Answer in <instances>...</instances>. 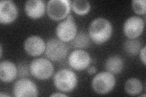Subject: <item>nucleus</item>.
<instances>
[{
	"instance_id": "obj_1",
	"label": "nucleus",
	"mask_w": 146,
	"mask_h": 97,
	"mask_svg": "<svg viewBox=\"0 0 146 97\" xmlns=\"http://www.w3.org/2000/svg\"><path fill=\"white\" fill-rule=\"evenodd\" d=\"M113 26L107 18L99 17L91 22L88 28L90 39L97 44H102L111 36Z\"/></svg>"
},
{
	"instance_id": "obj_2",
	"label": "nucleus",
	"mask_w": 146,
	"mask_h": 97,
	"mask_svg": "<svg viewBox=\"0 0 146 97\" xmlns=\"http://www.w3.org/2000/svg\"><path fill=\"white\" fill-rule=\"evenodd\" d=\"M53 81L57 89L63 92L73 90L78 82L76 73L68 69H62L58 71L55 73Z\"/></svg>"
},
{
	"instance_id": "obj_3",
	"label": "nucleus",
	"mask_w": 146,
	"mask_h": 97,
	"mask_svg": "<svg viewBox=\"0 0 146 97\" xmlns=\"http://www.w3.org/2000/svg\"><path fill=\"white\" fill-rule=\"evenodd\" d=\"M116 84L115 77L107 71L97 73L91 81L93 90L98 94L104 95L111 91Z\"/></svg>"
},
{
	"instance_id": "obj_4",
	"label": "nucleus",
	"mask_w": 146,
	"mask_h": 97,
	"mask_svg": "<svg viewBox=\"0 0 146 97\" xmlns=\"http://www.w3.org/2000/svg\"><path fill=\"white\" fill-rule=\"evenodd\" d=\"M45 55L52 61H60L69 52L68 46L58 38H51L46 43Z\"/></svg>"
},
{
	"instance_id": "obj_5",
	"label": "nucleus",
	"mask_w": 146,
	"mask_h": 97,
	"mask_svg": "<svg viewBox=\"0 0 146 97\" xmlns=\"http://www.w3.org/2000/svg\"><path fill=\"white\" fill-rule=\"evenodd\" d=\"M71 9L70 0H49L46 4V11L49 17L55 21L65 19Z\"/></svg>"
},
{
	"instance_id": "obj_6",
	"label": "nucleus",
	"mask_w": 146,
	"mask_h": 97,
	"mask_svg": "<svg viewBox=\"0 0 146 97\" xmlns=\"http://www.w3.org/2000/svg\"><path fill=\"white\" fill-rule=\"evenodd\" d=\"M54 71L52 63L49 59L38 58L30 64L31 74L38 80H45L51 77Z\"/></svg>"
},
{
	"instance_id": "obj_7",
	"label": "nucleus",
	"mask_w": 146,
	"mask_h": 97,
	"mask_svg": "<svg viewBox=\"0 0 146 97\" xmlns=\"http://www.w3.org/2000/svg\"><path fill=\"white\" fill-rule=\"evenodd\" d=\"M57 38L63 42H70L77 34V27L72 15H68L65 20L59 22L56 27Z\"/></svg>"
},
{
	"instance_id": "obj_8",
	"label": "nucleus",
	"mask_w": 146,
	"mask_h": 97,
	"mask_svg": "<svg viewBox=\"0 0 146 97\" xmlns=\"http://www.w3.org/2000/svg\"><path fill=\"white\" fill-rule=\"evenodd\" d=\"M13 95L17 97L37 96L38 90L35 83L28 78H20L13 86Z\"/></svg>"
},
{
	"instance_id": "obj_9",
	"label": "nucleus",
	"mask_w": 146,
	"mask_h": 97,
	"mask_svg": "<svg viewBox=\"0 0 146 97\" xmlns=\"http://www.w3.org/2000/svg\"><path fill=\"white\" fill-rule=\"evenodd\" d=\"M145 22L142 18L131 16L125 21L123 31L127 38H137L142 34L144 29Z\"/></svg>"
},
{
	"instance_id": "obj_10",
	"label": "nucleus",
	"mask_w": 146,
	"mask_h": 97,
	"mask_svg": "<svg viewBox=\"0 0 146 97\" xmlns=\"http://www.w3.org/2000/svg\"><path fill=\"white\" fill-rule=\"evenodd\" d=\"M90 54L83 49H76L69 55L68 63L76 71H82L87 69L91 63Z\"/></svg>"
},
{
	"instance_id": "obj_11",
	"label": "nucleus",
	"mask_w": 146,
	"mask_h": 97,
	"mask_svg": "<svg viewBox=\"0 0 146 97\" xmlns=\"http://www.w3.org/2000/svg\"><path fill=\"white\" fill-rule=\"evenodd\" d=\"M18 10L16 4L11 0L0 1V22L9 24L14 21L18 16Z\"/></svg>"
},
{
	"instance_id": "obj_12",
	"label": "nucleus",
	"mask_w": 146,
	"mask_h": 97,
	"mask_svg": "<svg viewBox=\"0 0 146 97\" xmlns=\"http://www.w3.org/2000/svg\"><path fill=\"white\" fill-rule=\"evenodd\" d=\"M24 49L26 53L31 56L37 57L45 51L46 43L40 36L32 35L26 39Z\"/></svg>"
},
{
	"instance_id": "obj_13",
	"label": "nucleus",
	"mask_w": 146,
	"mask_h": 97,
	"mask_svg": "<svg viewBox=\"0 0 146 97\" xmlns=\"http://www.w3.org/2000/svg\"><path fill=\"white\" fill-rule=\"evenodd\" d=\"M46 5L43 0H29L25 5V11L26 15L33 19H37L44 14Z\"/></svg>"
},
{
	"instance_id": "obj_14",
	"label": "nucleus",
	"mask_w": 146,
	"mask_h": 97,
	"mask_svg": "<svg viewBox=\"0 0 146 97\" xmlns=\"http://www.w3.org/2000/svg\"><path fill=\"white\" fill-rule=\"evenodd\" d=\"M17 77V67L9 60H4L0 63V79L4 82H10Z\"/></svg>"
},
{
	"instance_id": "obj_15",
	"label": "nucleus",
	"mask_w": 146,
	"mask_h": 97,
	"mask_svg": "<svg viewBox=\"0 0 146 97\" xmlns=\"http://www.w3.org/2000/svg\"><path fill=\"white\" fill-rule=\"evenodd\" d=\"M106 71L112 74H119L124 67V61L121 57L114 55L108 57L105 63Z\"/></svg>"
},
{
	"instance_id": "obj_16",
	"label": "nucleus",
	"mask_w": 146,
	"mask_h": 97,
	"mask_svg": "<svg viewBox=\"0 0 146 97\" xmlns=\"http://www.w3.org/2000/svg\"><path fill=\"white\" fill-rule=\"evenodd\" d=\"M143 86L141 81L136 78L128 79L124 84V90L130 95H138L143 91Z\"/></svg>"
},
{
	"instance_id": "obj_17",
	"label": "nucleus",
	"mask_w": 146,
	"mask_h": 97,
	"mask_svg": "<svg viewBox=\"0 0 146 97\" xmlns=\"http://www.w3.org/2000/svg\"><path fill=\"white\" fill-rule=\"evenodd\" d=\"M90 37L89 35L84 31H80L77 33L71 42L73 48L77 49H82L88 48L90 44Z\"/></svg>"
},
{
	"instance_id": "obj_18",
	"label": "nucleus",
	"mask_w": 146,
	"mask_h": 97,
	"mask_svg": "<svg viewBox=\"0 0 146 97\" xmlns=\"http://www.w3.org/2000/svg\"><path fill=\"white\" fill-rule=\"evenodd\" d=\"M141 48H142V43L140 40L136 38H129L125 40L123 44L124 52L129 56H135L138 54Z\"/></svg>"
},
{
	"instance_id": "obj_19",
	"label": "nucleus",
	"mask_w": 146,
	"mask_h": 97,
	"mask_svg": "<svg viewBox=\"0 0 146 97\" xmlns=\"http://www.w3.org/2000/svg\"><path fill=\"white\" fill-rule=\"evenodd\" d=\"M71 8L76 14L84 15L90 12L91 4L86 0H74L71 3Z\"/></svg>"
},
{
	"instance_id": "obj_20",
	"label": "nucleus",
	"mask_w": 146,
	"mask_h": 97,
	"mask_svg": "<svg viewBox=\"0 0 146 97\" xmlns=\"http://www.w3.org/2000/svg\"><path fill=\"white\" fill-rule=\"evenodd\" d=\"M132 9L138 15H145L146 12L145 0H133L131 2Z\"/></svg>"
},
{
	"instance_id": "obj_21",
	"label": "nucleus",
	"mask_w": 146,
	"mask_h": 97,
	"mask_svg": "<svg viewBox=\"0 0 146 97\" xmlns=\"http://www.w3.org/2000/svg\"><path fill=\"white\" fill-rule=\"evenodd\" d=\"M30 65L26 62L23 61L18 64L17 66V77L20 78L28 77L30 75Z\"/></svg>"
},
{
	"instance_id": "obj_22",
	"label": "nucleus",
	"mask_w": 146,
	"mask_h": 97,
	"mask_svg": "<svg viewBox=\"0 0 146 97\" xmlns=\"http://www.w3.org/2000/svg\"><path fill=\"white\" fill-rule=\"evenodd\" d=\"M145 49H146V47L145 46H144L143 48H141V50L139 52V58L141 62L143 63L144 65H145Z\"/></svg>"
},
{
	"instance_id": "obj_23",
	"label": "nucleus",
	"mask_w": 146,
	"mask_h": 97,
	"mask_svg": "<svg viewBox=\"0 0 146 97\" xmlns=\"http://www.w3.org/2000/svg\"><path fill=\"white\" fill-rule=\"evenodd\" d=\"M87 72H88V74H90V75L94 74V73L97 72L96 67L95 66L88 67V69H87Z\"/></svg>"
},
{
	"instance_id": "obj_24",
	"label": "nucleus",
	"mask_w": 146,
	"mask_h": 97,
	"mask_svg": "<svg viewBox=\"0 0 146 97\" xmlns=\"http://www.w3.org/2000/svg\"><path fill=\"white\" fill-rule=\"evenodd\" d=\"M51 96H67L66 95L63 93H61V92H56V93H54L51 95Z\"/></svg>"
},
{
	"instance_id": "obj_25",
	"label": "nucleus",
	"mask_w": 146,
	"mask_h": 97,
	"mask_svg": "<svg viewBox=\"0 0 146 97\" xmlns=\"http://www.w3.org/2000/svg\"><path fill=\"white\" fill-rule=\"evenodd\" d=\"M0 96H9L10 95H7V94H3V92H1V94H0Z\"/></svg>"
},
{
	"instance_id": "obj_26",
	"label": "nucleus",
	"mask_w": 146,
	"mask_h": 97,
	"mask_svg": "<svg viewBox=\"0 0 146 97\" xmlns=\"http://www.w3.org/2000/svg\"><path fill=\"white\" fill-rule=\"evenodd\" d=\"M0 50H1V57H2L3 55V48H2V46L1 45V47H0Z\"/></svg>"
}]
</instances>
